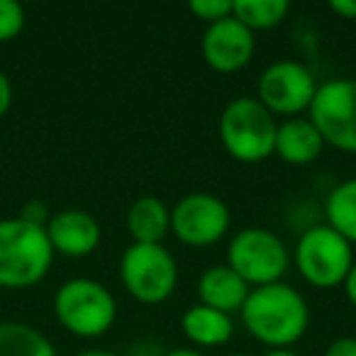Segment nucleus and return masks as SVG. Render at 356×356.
Instances as JSON below:
<instances>
[{"instance_id": "nucleus-1", "label": "nucleus", "mask_w": 356, "mask_h": 356, "mask_svg": "<svg viewBox=\"0 0 356 356\" xmlns=\"http://www.w3.org/2000/svg\"><path fill=\"white\" fill-rule=\"evenodd\" d=\"M239 312L244 330L268 349H291L310 325L307 300L283 281L252 288Z\"/></svg>"}, {"instance_id": "nucleus-2", "label": "nucleus", "mask_w": 356, "mask_h": 356, "mask_svg": "<svg viewBox=\"0 0 356 356\" xmlns=\"http://www.w3.org/2000/svg\"><path fill=\"white\" fill-rule=\"evenodd\" d=\"M54 249L42 225L0 220V288H30L49 273Z\"/></svg>"}, {"instance_id": "nucleus-3", "label": "nucleus", "mask_w": 356, "mask_h": 356, "mask_svg": "<svg viewBox=\"0 0 356 356\" xmlns=\"http://www.w3.org/2000/svg\"><path fill=\"white\" fill-rule=\"evenodd\" d=\"M278 122L257 98H234L220 115V142L242 163H259L273 156Z\"/></svg>"}, {"instance_id": "nucleus-4", "label": "nucleus", "mask_w": 356, "mask_h": 356, "mask_svg": "<svg viewBox=\"0 0 356 356\" xmlns=\"http://www.w3.org/2000/svg\"><path fill=\"white\" fill-rule=\"evenodd\" d=\"M54 315L66 332L95 339L115 325L118 302L103 283L93 278H71L56 291Z\"/></svg>"}, {"instance_id": "nucleus-5", "label": "nucleus", "mask_w": 356, "mask_h": 356, "mask_svg": "<svg viewBox=\"0 0 356 356\" xmlns=\"http://www.w3.org/2000/svg\"><path fill=\"white\" fill-rule=\"evenodd\" d=\"M296 266L312 288L332 291L344 286L354 266V244L346 242L330 225H315L305 229L296 244Z\"/></svg>"}, {"instance_id": "nucleus-6", "label": "nucleus", "mask_w": 356, "mask_h": 356, "mask_svg": "<svg viewBox=\"0 0 356 356\" xmlns=\"http://www.w3.org/2000/svg\"><path fill=\"white\" fill-rule=\"evenodd\" d=\"M120 278L142 305H161L178 286V264L163 244H129L120 259Z\"/></svg>"}, {"instance_id": "nucleus-7", "label": "nucleus", "mask_w": 356, "mask_h": 356, "mask_svg": "<svg viewBox=\"0 0 356 356\" xmlns=\"http://www.w3.org/2000/svg\"><path fill=\"white\" fill-rule=\"evenodd\" d=\"M291 264L283 239L266 227L239 229L227 244V266L249 288L283 281Z\"/></svg>"}, {"instance_id": "nucleus-8", "label": "nucleus", "mask_w": 356, "mask_h": 356, "mask_svg": "<svg viewBox=\"0 0 356 356\" xmlns=\"http://www.w3.org/2000/svg\"><path fill=\"white\" fill-rule=\"evenodd\" d=\"M307 120L317 127L325 144L356 154V81L332 79L317 86Z\"/></svg>"}, {"instance_id": "nucleus-9", "label": "nucleus", "mask_w": 356, "mask_h": 356, "mask_svg": "<svg viewBox=\"0 0 356 356\" xmlns=\"http://www.w3.org/2000/svg\"><path fill=\"white\" fill-rule=\"evenodd\" d=\"M317 81L305 64L281 59L266 66L257 83V100L273 118H300L310 110L317 93Z\"/></svg>"}, {"instance_id": "nucleus-10", "label": "nucleus", "mask_w": 356, "mask_h": 356, "mask_svg": "<svg viewBox=\"0 0 356 356\" xmlns=\"http://www.w3.org/2000/svg\"><path fill=\"white\" fill-rule=\"evenodd\" d=\"M232 215L213 193H188L171 208V234L186 247H213L229 232Z\"/></svg>"}, {"instance_id": "nucleus-11", "label": "nucleus", "mask_w": 356, "mask_h": 356, "mask_svg": "<svg viewBox=\"0 0 356 356\" xmlns=\"http://www.w3.org/2000/svg\"><path fill=\"white\" fill-rule=\"evenodd\" d=\"M257 49V40L254 32L247 30L239 20L234 17H225V20L208 25L200 42V51H203L205 64L218 74H237L244 66H249Z\"/></svg>"}, {"instance_id": "nucleus-12", "label": "nucleus", "mask_w": 356, "mask_h": 356, "mask_svg": "<svg viewBox=\"0 0 356 356\" xmlns=\"http://www.w3.org/2000/svg\"><path fill=\"white\" fill-rule=\"evenodd\" d=\"M44 229L54 254H61L66 259L90 257L100 247V239H103V229H100L98 220L90 213H86V210L76 208L51 215Z\"/></svg>"}, {"instance_id": "nucleus-13", "label": "nucleus", "mask_w": 356, "mask_h": 356, "mask_svg": "<svg viewBox=\"0 0 356 356\" xmlns=\"http://www.w3.org/2000/svg\"><path fill=\"white\" fill-rule=\"evenodd\" d=\"M322 149H325V139L307 118H291L278 122L273 156H278L281 161L291 166H307L320 159Z\"/></svg>"}, {"instance_id": "nucleus-14", "label": "nucleus", "mask_w": 356, "mask_h": 356, "mask_svg": "<svg viewBox=\"0 0 356 356\" xmlns=\"http://www.w3.org/2000/svg\"><path fill=\"white\" fill-rule=\"evenodd\" d=\"M249 291L252 288L227 264H218V266L205 268L198 278L200 305H208L213 310L225 312V315H232V312L242 310V305L249 298Z\"/></svg>"}, {"instance_id": "nucleus-15", "label": "nucleus", "mask_w": 356, "mask_h": 356, "mask_svg": "<svg viewBox=\"0 0 356 356\" xmlns=\"http://www.w3.org/2000/svg\"><path fill=\"white\" fill-rule=\"evenodd\" d=\"M181 330L186 339L193 344V349H215L232 339L234 320L232 315H225L208 305H193L181 317Z\"/></svg>"}, {"instance_id": "nucleus-16", "label": "nucleus", "mask_w": 356, "mask_h": 356, "mask_svg": "<svg viewBox=\"0 0 356 356\" xmlns=\"http://www.w3.org/2000/svg\"><path fill=\"white\" fill-rule=\"evenodd\" d=\"M124 225L134 244H161L171 232V208L156 195H142L129 205Z\"/></svg>"}, {"instance_id": "nucleus-17", "label": "nucleus", "mask_w": 356, "mask_h": 356, "mask_svg": "<svg viewBox=\"0 0 356 356\" xmlns=\"http://www.w3.org/2000/svg\"><path fill=\"white\" fill-rule=\"evenodd\" d=\"M325 225L339 232L346 242L356 244V176L346 178L330 191L325 200Z\"/></svg>"}, {"instance_id": "nucleus-18", "label": "nucleus", "mask_w": 356, "mask_h": 356, "mask_svg": "<svg viewBox=\"0 0 356 356\" xmlns=\"http://www.w3.org/2000/svg\"><path fill=\"white\" fill-rule=\"evenodd\" d=\"M0 356H59L40 330L25 322H0Z\"/></svg>"}, {"instance_id": "nucleus-19", "label": "nucleus", "mask_w": 356, "mask_h": 356, "mask_svg": "<svg viewBox=\"0 0 356 356\" xmlns=\"http://www.w3.org/2000/svg\"><path fill=\"white\" fill-rule=\"evenodd\" d=\"M291 13L288 0H234L232 17L242 22L247 30H273L278 27Z\"/></svg>"}, {"instance_id": "nucleus-20", "label": "nucleus", "mask_w": 356, "mask_h": 356, "mask_svg": "<svg viewBox=\"0 0 356 356\" xmlns=\"http://www.w3.org/2000/svg\"><path fill=\"white\" fill-rule=\"evenodd\" d=\"M25 8L17 0H0V42H10L25 30Z\"/></svg>"}, {"instance_id": "nucleus-21", "label": "nucleus", "mask_w": 356, "mask_h": 356, "mask_svg": "<svg viewBox=\"0 0 356 356\" xmlns=\"http://www.w3.org/2000/svg\"><path fill=\"white\" fill-rule=\"evenodd\" d=\"M188 10L198 20L215 25V22L225 20V17H232V0H193Z\"/></svg>"}, {"instance_id": "nucleus-22", "label": "nucleus", "mask_w": 356, "mask_h": 356, "mask_svg": "<svg viewBox=\"0 0 356 356\" xmlns=\"http://www.w3.org/2000/svg\"><path fill=\"white\" fill-rule=\"evenodd\" d=\"M325 356H356V337H339L327 346Z\"/></svg>"}, {"instance_id": "nucleus-23", "label": "nucleus", "mask_w": 356, "mask_h": 356, "mask_svg": "<svg viewBox=\"0 0 356 356\" xmlns=\"http://www.w3.org/2000/svg\"><path fill=\"white\" fill-rule=\"evenodd\" d=\"M22 220H27V222H32V225H42L44 227L47 222H49V210H47V205H42V203H30V205H25V210H22V215H20Z\"/></svg>"}, {"instance_id": "nucleus-24", "label": "nucleus", "mask_w": 356, "mask_h": 356, "mask_svg": "<svg viewBox=\"0 0 356 356\" xmlns=\"http://www.w3.org/2000/svg\"><path fill=\"white\" fill-rule=\"evenodd\" d=\"M13 105V86H10V79L6 76V71L0 69V118L10 110Z\"/></svg>"}, {"instance_id": "nucleus-25", "label": "nucleus", "mask_w": 356, "mask_h": 356, "mask_svg": "<svg viewBox=\"0 0 356 356\" xmlns=\"http://www.w3.org/2000/svg\"><path fill=\"white\" fill-rule=\"evenodd\" d=\"M330 10L344 20H356V0H332Z\"/></svg>"}, {"instance_id": "nucleus-26", "label": "nucleus", "mask_w": 356, "mask_h": 356, "mask_svg": "<svg viewBox=\"0 0 356 356\" xmlns=\"http://www.w3.org/2000/svg\"><path fill=\"white\" fill-rule=\"evenodd\" d=\"M344 293H346V298H349L351 305L356 307V261H354V266H351L349 276H346V281H344Z\"/></svg>"}, {"instance_id": "nucleus-27", "label": "nucleus", "mask_w": 356, "mask_h": 356, "mask_svg": "<svg viewBox=\"0 0 356 356\" xmlns=\"http://www.w3.org/2000/svg\"><path fill=\"white\" fill-rule=\"evenodd\" d=\"M161 356H205V354L200 349H193V346H176V349L166 351Z\"/></svg>"}, {"instance_id": "nucleus-28", "label": "nucleus", "mask_w": 356, "mask_h": 356, "mask_svg": "<svg viewBox=\"0 0 356 356\" xmlns=\"http://www.w3.org/2000/svg\"><path fill=\"white\" fill-rule=\"evenodd\" d=\"M264 356H302V354H298V351H293V346H291V349H268Z\"/></svg>"}, {"instance_id": "nucleus-29", "label": "nucleus", "mask_w": 356, "mask_h": 356, "mask_svg": "<svg viewBox=\"0 0 356 356\" xmlns=\"http://www.w3.org/2000/svg\"><path fill=\"white\" fill-rule=\"evenodd\" d=\"M79 356H120V354H113V351H103V349H93V351H83Z\"/></svg>"}, {"instance_id": "nucleus-30", "label": "nucleus", "mask_w": 356, "mask_h": 356, "mask_svg": "<svg viewBox=\"0 0 356 356\" xmlns=\"http://www.w3.org/2000/svg\"><path fill=\"white\" fill-rule=\"evenodd\" d=\"M229 356H249V354H229Z\"/></svg>"}]
</instances>
